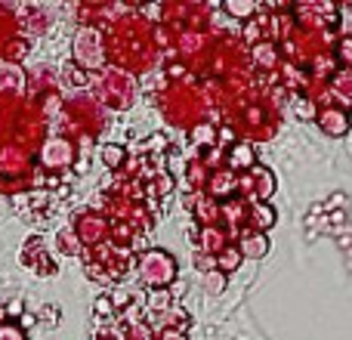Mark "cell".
I'll return each mask as SVG.
<instances>
[{
  "mask_svg": "<svg viewBox=\"0 0 352 340\" xmlns=\"http://www.w3.org/2000/svg\"><path fill=\"white\" fill-rule=\"evenodd\" d=\"M37 182H41V173H37L31 152H25L19 146L0 149V192L19 195V192H28Z\"/></svg>",
  "mask_w": 352,
  "mask_h": 340,
  "instance_id": "4",
  "label": "cell"
},
{
  "mask_svg": "<svg viewBox=\"0 0 352 340\" xmlns=\"http://www.w3.org/2000/svg\"><path fill=\"white\" fill-rule=\"evenodd\" d=\"M25 90V74L19 65H0V93H10V96H22Z\"/></svg>",
  "mask_w": 352,
  "mask_h": 340,
  "instance_id": "21",
  "label": "cell"
},
{
  "mask_svg": "<svg viewBox=\"0 0 352 340\" xmlns=\"http://www.w3.org/2000/svg\"><path fill=\"white\" fill-rule=\"evenodd\" d=\"M207 288H210V291H223V288H226V275L219 273V269H217V273H210V275H207Z\"/></svg>",
  "mask_w": 352,
  "mask_h": 340,
  "instance_id": "32",
  "label": "cell"
},
{
  "mask_svg": "<svg viewBox=\"0 0 352 340\" xmlns=\"http://www.w3.org/2000/svg\"><path fill=\"white\" fill-rule=\"evenodd\" d=\"M238 251L244 260H263V257H269V238L263 232H248L238 242Z\"/></svg>",
  "mask_w": 352,
  "mask_h": 340,
  "instance_id": "19",
  "label": "cell"
},
{
  "mask_svg": "<svg viewBox=\"0 0 352 340\" xmlns=\"http://www.w3.org/2000/svg\"><path fill=\"white\" fill-rule=\"evenodd\" d=\"M161 340H188V337H186L182 328H164L161 331Z\"/></svg>",
  "mask_w": 352,
  "mask_h": 340,
  "instance_id": "33",
  "label": "cell"
},
{
  "mask_svg": "<svg viewBox=\"0 0 352 340\" xmlns=\"http://www.w3.org/2000/svg\"><path fill=\"white\" fill-rule=\"evenodd\" d=\"M229 235H226L219 226H201V254L217 257L223 248H229Z\"/></svg>",
  "mask_w": 352,
  "mask_h": 340,
  "instance_id": "20",
  "label": "cell"
},
{
  "mask_svg": "<svg viewBox=\"0 0 352 340\" xmlns=\"http://www.w3.org/2000/svg\"><path fill=\"white\" fill-rule=\"evenodd\" d=\"M22 37V19L10 3H0V59H3L6 47Z\"/></svg>",
  "mask_w": 352,
  "mask_h": 340,
  "instance_id": "16",
  "label": "cell"
},
{
  "mask_svg": "<svg viewBox=\"0 0 352 340\" xmlns=\"http://www.w3.org/2000/svg\"><path fill=\"white\" fill-rule=\"evenodd\" d=\"M297 115H300V118H316V115H318L316 103H309L306 96H300V103H297Z\"/></svg>",
  "mask_w": 352,
  "mask_h": 340,
  "instance_id": "31",
  "label": "cell"
},
{
  "mask_svg": "<svg viewBox=\"0 0 352 340\" xmlns=\"http://www.w3.org/2000/svg\"><path fill=\"white\" fill-rule=\"evenodd\" d=\"M195 217H198L204 226H217V220H219V201L201 198L198 204H195Z\"/></svg>",
  "mask_w": 352,
  "mask_h": 340,
  "instance_id": "25",
  "label": "cell"
},
{
  "mask_svg": "<svg viewBox=\"0 0 352 340\" xmlns=\"http://www.w3.org/2000/svg\"><path fill=\"white\" fill-rule=\"evenodd\" d=\"M124 161H127V152H124L121 146H115V142H109V146H102V164L109 167V170L124 167Z\"/></svg>",
  "mask_w": 352,
  "mask_h": 340,
  "instance_id": "26",
  "label": "cell"
},
{
  "mask_svg": "<svg viewBox=\"0 0 352 340\" xmlns=\"http://www.w3.org/2000/svg\"><path fill=\"white\" fill-rule=\"evenodd\" d=\"M74 65L80 72H102L109 65L105 59V41L99 28H80L78 37H74Z\"/></svg>",
  "mask_w": 352,
  "mask_h": 340,
  "instance_id": "7",
  "label": "cell"
},
{
  "mask_svg": "<svg viewBox=\"0 0 352 340\" xmlns=\"http://www.w3.org/2000/svg\"><path fill=\"white\" fill-rule=\"evenodd\" d=\"M248 223L254 232H263V235H266V229H272V223H275L272 204H248Z\"/></svg>",
  "mask_w": 352,
  "mask_h": 340,
  "instance_id": "22",
  "label": "cell"
},
{
  "mask_svg": "<svg viewBox=\"0 0 352 340\" xmlns=\"http://www.w3.org/2000/svg\"><path fill=\"white\" fill-rule=\"evenodd\" d=\"M158 111L164 115L167 124L182 130H195L207 121V111H210V96H207V87L195 84V81L182 78V81H167L158 90Z\"/></svg>",
  "mask_w": 352,
  "mask_h": 340,
  "instance_id": "2",
  "label": "cell"
},
{
  "mask_svg": "<svg viewBox=\"0 0 352 340\" xmlns=\"http://www.w3.org/2000/svg\"><path fill=\"white\" fill-rule=\"evenodd\" d=\"M192 140H195V146H210V142L217 140V130H213L210 124H201V127L192 130Z\"/></svg>",
  "mask_w": 352,
  "mask_h": 340,
  "instance_id": "27",
  "label": "cell"
},
{
  "mask_svg": "<svg viewBox=\"0 0 352 340\" xmlns=\"http://www.w3.org/2000/svg\"><path fill=\"white\" fill-rule=\"evenodd\" d=\"M111 235V226L109 220L102 217V213L96 211H87L78 217V223H74V238H78L84 248H99V244H105Z\"/></svg>",
  "mask_w": 352,
  "mask_h": 340,
  "instance_id": "12",
  "label": "cell"
},
{
  "mask_svg": "<svg viewBox=\"0 0 352 340\" xmlns=\"http://www.w3.org/2000/svg\"><path fill=\"white\" fill-rule=\"evenodd\" d=\"M204 189H207V198H213V201H219V198H226L229 201L232 195L238 192V173L235 170H229V167H213L210 170V176H207V182H204Z\"/></svg>",
  "mask_w": 352,
  "mask_h": 340,
  "instance_id": "14",
  "label": "cell"
},
{
  "mask_svg": "<svg viewBox=\"0 0 352 340\" xmlns=\"http://www.w3.org/2000/svg\"><path fill=\"white\" fill-rule=\"evenodd\" d=\"M140 279L146 281L148 288H170L173 279H176V260L173 254H167V251L161 248H152L146 251V254L140 257Z\"/></svg>",
  "mask_w": 352,
  "mask_h": 340,
  "instance_id": "8",
  "label": "cell"
},
{
  "mask_svg": "<svg viewBox=\"0 0 352 340\" xmlns=\"http://www.w3.org/2000/svg\"><path fill=\"white\" fill-rule=\"evenodd\" d=\"M324 99H328V105H337V109H343V111L352 109V68H337V72L331 74Z\"/></svg>",
  "mask_w": 352,
  "mask_h": 340,
  "instance_id": "13",
  "label": "cell"
},
{
  "mask_svg": "<svg viewBox=\"0 0 352 340\" xmlns=\"http://www.w3.org/2000/svg\"><path fill=\"white\" fill-rule=\"evenodd\" d=\"M161 31L167 34H204L210 25V6L207 3H161L158 10Z\"/></svg>",
  "mask_w": 352,
  "mask_h": 340,
  "instance_id": "6",
  "label": "cell"
},
{
  "mask_svg": "<svg viewBox=\"0 0 352 340\" xmlns=\"http://www.w3.org/2000/svg\"><path fill=\"white\" fill-rule=\"evenodd\" d=\"M223 6L232 19H254L263 3H256V0H226Z\"/></svg>",
  "mask_w": 352,
  "mask_h": 340,
  "instance_id": "24",
  "label": "cell"
},
{
  "mask_svg": "<svg viewBox=\"0 0 352 340\" xmlns=\"http://www.w3.org/2000/svg\"><path fill=\"white\" fill-rule=\"evenodd\" d=\"M6 316H22V304H19V300H12V304L6 306Z\"/></svg>",
  "mask_w": 352,
  "mask_h": 340,
  "instance_id": "35",
  "label": "cell"
},
{
  "mask_svg": "<svg viewBox=\"0 0 352 340\" xmlns=\"http://www.w3.org/2000/svg\"><path fill=\"white\" fill-rule=\"evenodd\" d=\"M25 109H28L25 96L0 93V149L16 142V134H19V124H22Z\"/></svg>",
  "mask_w": 352,
  "mask_h": 340,
  "instance_id": "11",
  "label": "cell"
},
{
  "mask_svg": "<svg viewBox=\"0 0 352 340\" xmlns=\"http://www.w3.org/2000/svg\"><path fill=\"white\" fill-rule=\"evenodd\" d=\"M334 50H337V59L343 62V68H352V37H340Z\"/></svg>",
  "mask_w": 352,
  "mask_h": 340,
  "instance_id": "28",
  "label": "cell"
},
{
  "mask_svg": "<svg viewBox=\"0 0 352 340\" xmlns=\"http://www.w3.org/2000/svg\"><path fill=\"white\" fill-rule=\"evenodd\" d=\"M316 124L324 136H346L349 130V111L337 109V105H318V115H316Z\"/></svg>",
  "mask_w": 352,
  "mask_h": 340,
  "instance_id": "15",
  "label": "cell"
},
{
  "mask_svg": "<svg viewBox=\"0 0 352 340\" xmlns=\"http://www.w3.org/2000/svg\"><path fill=\"white\" fill-rule=\"evenodd\" d=\"M250 56H254V65L263 68V72H275L281 68V50L275 41H260L250 47Z\"/></svg>",
  "mask_w": 352,
  "mask_h": 340,
  "instance_id": "18",
  "label": "cell"
},
{
  "mask_svg": "<svg viewBox=\"0 0 352 340\" xmlns=\"http://www.w3.org/2000/svg\"><path fill=\"white\" fill-rule=\"evenodd\" d=\"M337 12H340V25H337V28L343 31V37H352V6L343 3Z\"/></svg>",
  "mask_w": 352,
  "mask_h": 340,
  "instance_id": "30",
  "label": "cell"
},
{
  "mask_svg": "<svg viewBox=\"0 0 352 340\" xmlns=\"http://www.w3.org/2000/svg\"><path fill=\"white\" fill-rule=\"evenodd\" d=\"M93 96L102 109H111V111H127L136 99V81L133 74L121 72V68H111L105 65L102 72L96 74L93 81Z\"/></svg>",
  "mask_w": 352,
  "mask_h": 340,
  "instance_id": "5",
  "label": "cell"
},
{
  "mask_svg": "<svg viewBox=\"0 0 352 340\" xmlns=\"http://www.w3.org/2000/svg\"><path fill=\"white\" fill-rule=\"evenodd\" d=\"M213 260H217V269H219V273L229 275V273H235V269L241 266L244 257H241V251H238V244H229V248H223L217 257H213Z\"/></svg>",
  "mask_w": 352,
  "mask_h": 340,
  "instance_id": "23",
  "label": "cell"
},
{
  "mask_svg": "<svg viewBox=\"0 0 352 340\" xmlns=\"http://www.w3.org/2000/svg\"><path fill=\"white\" fill-rule=\"evenodd\" d=\"M0 340H28V337H25V328H19L16 322H3L0 325Z\"/></svg>",
  "mask_w": 352,
  "mask_h": 340,
  "instance_id": "29",
  "label": "cell"
},
{
  "mask_svg": "<svg viewBox=\"0 0 352 340\" xmlns=\"http://www.w3.org/2000/svg\"><path fill=\"white\" fill-rule=\"evenodd\" d=\"M74 155H78V146L68 136L56 134L47 136V142L37 149V164H41V170H65L74 164Z\"/></svg>",
  "mask_w": 352,
  "mask_h": 340,
  "instance_id": "10",
  "label": "cell"
},
{
  "mask_svg": "<svg viewBox=\"0 0 352 340\" xmlns=\"http://www.w3.org/2000/svg\"><path fill=\"white\" fill-rule=\"evenodd\" d=\"M96 312H99V316L111 312V300H109V297H99V300H96Z\"/></svg>",
  "mask_w": 352,
  "mask_h": 340,
  "instance_id": "34",
  "label": "cell"
},
{
  "mask_svg": "<svg viewBox=\"0 0 352 340\" xmlns=\"http://www.w3.org/2000/svg\"><path fill=\"white\" fill-rule=\"evenodd\" d=\"M275 192V173L269 167L256 164L248 173H238V195L248 204H266Z\"/></svg>",
  "mask_w": 352,
  "mask_h": 340,
  "instance_id": "9",
  "label": "cell"
},
{
  "mask_svg": "<svg viewBox=\"0 0 352 340\" xmlns=\"http://www.w3.org/2000/svg\"><path fill=\"white\" fill-rule=\"evenodd\" d=\"M3 316H6V310H3V306H0V325H3Z\"/></svg>",
  "mask_w": 352,
  "mask_h": 340,
  "instance_id": "36",
  "label": "cell"
},
{
  "mask_svg": "<svg viewBox=\"0 0 352 340\" xmlns=\"http://www.w3.org/2000/svg\"><path fill=\"white\" fill-rule=\"evenodd\" d=\"M102 41L109 65L121 68L133 78L152 72L161 59L158 25L148 22L142 12H118L102 28Z\"/></svg>",
  "mask_w": 352,
  "mask_h": 340,
  "instance_id": "1",
  "label": "cell"
},
{
  "mask_svg": "<svg viewBox=\"0 0 352 340\" xmlns=\"http://www.w3.org/2000/svg\"><path fill=\"white\" fill-rule=\"evenodd\" d=\"M62 127L68 130V140L78 146V142H90L96 140L105 130V109L96 103V96H72L65 105H62Z\"/></svg>",
  "mask_w": 352,
  "mask_h": 340,
  "instance_id": "3",
  "label": "cell"
},
{
  "mask_svg": "<svg viewBox=\"0 0 352 340\" xmlns=\"http://www.w3.org/2000/svg\"><path fill=\"white\" fill-rule=\"evenodd\" d=\"M226 167L235 170V173H248L250 167H256V155H254V146L244 140L232 142L229 152H226Z\"/></svg>",
  "mask_w": 352,
  "mask_h": 340,
  "instance_id": "17",
  "label": "cell"
}]
</instances>
